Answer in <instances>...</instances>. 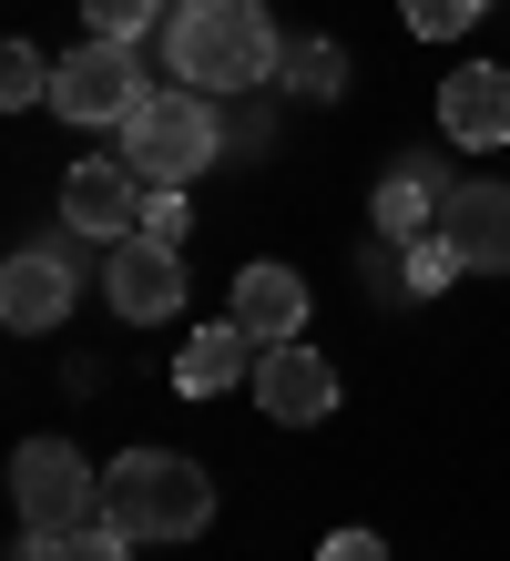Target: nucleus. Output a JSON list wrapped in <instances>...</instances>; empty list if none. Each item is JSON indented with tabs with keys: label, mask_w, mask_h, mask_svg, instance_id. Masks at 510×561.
<instances>
[{
	"label": "nucleus",
	"mask_w": 510,
	"mask_h": 561,
	"mask_svg": "<svg viewBox=\"0 0 510 561\" xmlns=\"http://www.w3.org/2000/svg\"><path fill=\"white\" fill-rule=\"evenodd\" d=\"M163 61H174L184 92L235 103V92H256L265 72H286V42H276V21H265V0H174V11H163Z\"/></svg>",
	"instance_id": "1"
},
{
	"label": "nucleus",
	"mask_w": 510,
	"mask_h": 561,
	"mask_svg": "<svg viewBox=\"0 0 510 561\" xmlns=\"http://www.w3.org/2000/svg\"><path fill=\"white\" fill-rule=\"evenodd\" d=\"M102 520H113L123 541H194L204 520H215V480H204V459H184V449H123L113 470H102Z\"/></svg>",
	"instance_id": "2"
},
{
	"label": "nucleus",
	"mask_w": 510,
	"mask_h": 561,
	"mask_svg": "<svg viewBox=\"0 0 510 561\" xmlns=\"http://www.w3.org/2000/svg\"><path fill=\"white\" fill-rule=\"evenodd\" d=\"M123 163H133V174H144V184H194V174H215V163H225V123H215V103H204V92H144V113H133L123 123Z\"/></svg>",
	"instance_id": "3"
},
{
	"label": "nucleus",
	"mask_w": 510,
	"mask_h": 561,
	"mask_svg": "<svg viewBox=\"0 0 510 561\" xmlns=\"http://www.w3.org/2000/svg\"><path fill=\"white\" fill-rule=\"evenodd\" d=\"M11 511H21V531H82V520H102V470L72 439H21L11 449Z\"/></svg>",
	"instance_id": "4"
},
{
	"label": "nucleus",
	"mask_w": 510,
	"mask_h": 561,
	"mask_svg": "<svg viewBox=\"0 0 510 561\" xmlns=\"http://www.w3.org/2000/svg\"><path fill=\"white\" fill-rule=\"evenodd\" d=\"M52 103L61 123H92V134H123L133 113H144V51L133 42H92L82 51H61V72H52Z\"/></svg>",
	"instance_id": "5"
},
{
	"label": "nucleus",
	"mask_w": 510,
	"mask_h": 561,
	"mask_svg": "<svg viewBox=\"0 0 510 561\" xmlns=\"http://www.w3.org/2000/svg\"><path fill=\"white\" fill-rule=\"evenodd\" d=\"M82 245H92V236H82ZM82 245H21L11 266H0V327H11V337H52V327H72Z\"/></svg>",
	"instance_id": "6"
},
{
	"label": "nucleus",
	"mask_w": 510,
	"mask_h": 561,
	"mask_svg": "<svg viewBox=\"0 0 510 561\" xmlns=\"http://www.w3.org/2000/svg\"><path fill=\"white\" fill-rule=\"evenodd\" d=\"M144 174H133L123 153H82L72 174H61V225L92 245H123V236H144Z\"/></svg>",
	"instance_id": "7"
},
{
	"label": "nucleus",
	"mask_w": 510,
	"mask_h": 561,
	"mask_svg": "<svg viewBox=\"0 0 510 561\" xmlns=\"http://www.w3.org/2000/svg\"><path fill=\"white\" fill-rule=\"evenodd\" d=\"M450 194H460L450 153H388L378 194H367V225H378L388 245H408V236H439V225H450Z\"/></svg>",
	"instance_id": "8"
},
{
	"label": "nucleus",
	"mask_w": 510,
	"mask_h": 561,
	"mask_svg": "<svg viewBox=\"0 0 510 561\" xmlns=\"http://www.w3.org/2000/svg\"><path fill=\"white\" fill-rule=\"evenodd\" d=\"M102 296H113V317L123 327H163L184 307V255L174 245H154V236H123L113 245V266H102Z\"/></svg>",
	"instance_id": "9"
},
{
	"label": "nucleus",
	"mask_w": 510,
	"mask_h": 561,
	"mask_svg": "<svg viewBox=\"0 0 510 561\" xmlns=\"http://www.w3.org/2000/svg\"><path fill=\"white\" fill-rule=\"evenodd\" d=\"M256 409L276 419V428H317V419L337 409V368H327L306 337L265 347V357H256Z\"/></svg>",
	"instance_id": "10"
},
{
	"label": "nucleus",
	"mask_w": 510,
	"mask_h": 561,
	"mask_svg": "<svg viewBox=\"0 0 510 561\" xmlns=\"http://www.w3.org/2000/svg\"><path fill=\"white\" fill-rule=\"evenodd\" d=\"M439 134L469 144V153L510 144V72H500V61H460V72L439 82Z\"/></svg>",
	"instance_id": "11"
},
{
	"label": "nucleus",
	"mask_w": 510,
	"mask_h": 561,
	"mask_svg": "<svg viewBox=\"0 0 510 561\" xmlns=\"http://www.w3.org/2000/svg\"><path fill=\"white\" fill-rule=\"evenodd\" d=\"M256 357H265L256 327H246V317H215V327H194V337H184L174 388H184V399H225V388H256Z\"/></svg>",
	"instance_id": "12"
},
{
	"label": "nucleus",
	"mask_w": 510,
	"mask_h": 561,
	"mask_svg": "<svg viewBox=\"0 0 510 561\" xmlns=\"http://www.w3.org/2000/svg\"><path fill=\"white\" fill-rule=\"evenodd\" d=\"M439 236L460 245V266H469V276H510V184H500V174L460 184V194H450V225H439Z\"/></svg>",
	"instance_id": "13"
},
{
	"label": "nucleus",
	"mask_w": 510,
	"mask_h": 561,
	"mask_svg": "<svg viewBox=\"0 0 510 561\" xmlns=\"http://www.w3.org/2000/svg\"><path fill=\"white\" fill-rule=\"evenodd\" d=\"M225 317H246V327H256L265 347H286V337H306V276H296V266H276V255H265V266H246V276H235Z\"/></svg>",
	"instance_id": "14"
},
{
	"label": "nucleus",
	"mask_w": 510,
	"mask_h": 561,
	"mask_svg": "<svg viewBox=\"0 0 510 561\" xmlns=\"http://www.w3.org/2000/svg\"><path fill=\"white\" fill-rule=\"evenodd\" d=\"M286 92L296 103H337V92H348V51L337 42H296L286 51Z\"/></svg>",
	"instance_id": "15"
},
{
	"label": "nucleus",
	"mask_w": 510,
	"mask_h": 561,
	"mask_svg": "<svg viewBox=\"0 0 510 561\" xmlns=\"http://www.w3.org/2000/svg\"><path fill=\"white\" fill-rule=\"evenodd\" d=\"M398 255H408V296H439V286H460V276H469L450 236H408Z\"/></svg>",
	"instance_id": "16"
},
{
	"label": "nucleus",
	"mask_w": 510,
	"mask_h": 561,
	"mask_svg": "<svg viewBox=\"0 0 510 561\" xmlns=\"http://www.w3.org/2000/svg\"><path fill=\"white\" fill-rule=\"evenodd\" d=\"M0 103H11V113H31V103H52V61L31 51V42H11V51H0Z\"/></svg>",
	"instance_id": "17"
},
{
	"label": "nucleus",
	"mask_w": 510,
	"mask_h": 561,
	"mask_svg": "<svg viewBox=\"0 0 510 561\" xmlns=\"http://www.w3.org/2000/svg\"><path fill=\"white\" fill-rule=\"evenodd\" d=\"M42 551H52V561H133L144 541H123L113 520H82V531H42Z\"/></svg>",
	"instance_id": "18"
},
{
	"label": "nucleus",
	"mask_w": 510,
	"mask_h": 561,
	"mask_svg": "<svg viewBox=\"0 0 510 561\" xmlns=\"http://www.w3.org/2000/svg\"><path fill=\"white\" fill-rule=\"evenodd\" d=\"M480 11H490V0H398V21L419 31V42H460Z\"/></svg>",
	"instance_id": "19"
},
{
	"label": "nucleus",
	"mask_w": 510,
	"mask_h": 561,
	"mask_svg": "<svg viewBox=\"0 0 510 561\" xmlns=\"http://www.w3.org/2000/svg\"><path fill=\"white\" fill-rule=\"evenodd\" d=\"M154 11H163V0H82V21L102 31V42H144Z\"/></svg>",
	"instance_id": "20"
},
{
	"label": "nucleus",
	"mask_w": 510,
	"mask_h": 561,
	"mask_svg": "<svg viewBox=\"0 0 510 561\" xmlns=\"http://www.w3.org/2000/svg\"><path fill=\"white\" fill-rule=\"evenodd\" d=\"M184 225H194V215H184V194H174V184H154V194H144V236H154V245H184Z\"/></svg>",
	"instance_id": "21"
},
{
	"label": "nucleus",
	"mask_w": 510,
	"mask_h": 561,
	"mask_svg": "<svg viewBox=\"0 0 510 561\" xmlns=\"http://www.w3.org/2000/svg\"><path fill=\"white\" fill-rule=\"evenodd\" d=\"M317 561H388V531H358V520H348V531L317 541Z\"/></svg>",
	"instance_id": "22"
}]
</instances>
